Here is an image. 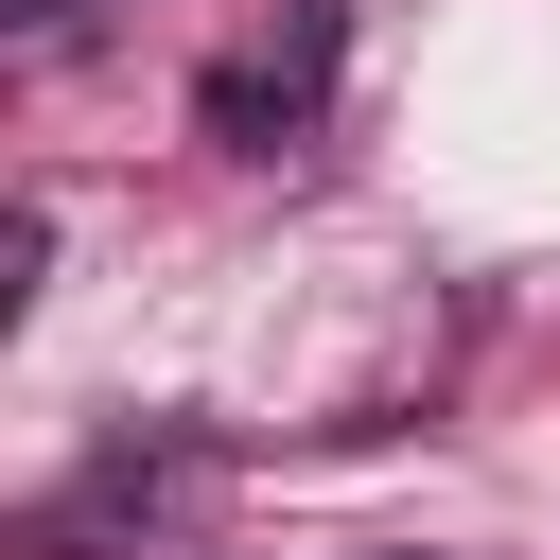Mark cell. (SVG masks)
Instances as JSON below:
<instances>
[{"label":"cell","mask_w":560,"mask_h":560,"mask_svg":"<svg viewBox=\"0 0 560 560\" xmlns=\"http://www.w3.org/2000/svg\"><path fill=\"white\" fill-rule=\"evenodd\" d=\"M315 88H332V0H298V18H280V52H228V70L192 88V122L262 158V140H298V122H315Z\"/></svg>","instance_id":"6da1fadb"}]
</instances>
